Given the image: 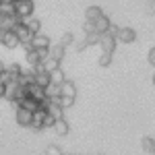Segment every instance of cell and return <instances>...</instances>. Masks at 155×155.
Masks as SVG:
<instances>
[{
	"label": "cell",
	"mask_w": 155,
	"mask_h": 155,
	"mask_svg": "<svg viewBox=\"0 0 155 155\" xmlns=\"http://www.w3.org/2000/svg\"><path fill=\"white\" fill-rule=\"evenodd\" d=\"M0 44L8 50H15L17 46H21V39L12 29H0Z\"/></svg>",
	"instance_id": "obj_1"
},
{
	"label": "cell",
	"mask_w": 155,
	"mask_h": 155,
	"mask_svg": "<svg viewBox=\"0 0 155 155\" xmlns=\"http://www.w3.org/2000/svg\"><path fill=\"white\" fill-rule=\"evenodd\" d=\"M12 31H15V33L19 35V39H21V44H29V41L33 39V35H35V33H33V31L29 29V25L25 23L23 19H21L19 23H17L15 27H12Z\"/></svg>",
	"instance_id": "obj_2"
},
{
	"label": "cell",
	"mask_w": 155,
	"mask_h": 155,
	"mask_svg": "<svg viewBox=\"0 0 155 155\" xmlns=\"http://www.w3.org/2000/svg\"><path fill=\"white\" fill-rule=\"evenodd\" d=\"M15 120H17V124H19V126H23V128H31L33 112H31V110H27V107H17V112H15Z\"/></svg>",
	"instance_id": "obj_3"
},
{
	"label": "cell",
	"mask_w": 155,
	"mask_h": 155,
	"mask_svg": "<svg viewBox=\"0 0 155 155\" xmlns=\"http://www.w3.org/2000/svg\"><path fill=\"white\" fill-rule=\"evenodd\" d=\"M15 8H17V15L21 17V19H29L31 15H33V0H17V4H15Z\"/></svg>",
	"instance_id": "obj_4"
},
{
	"label": "cell",
	"mask_w": 155,
	"mask_h": 155,
	"mask_svg": "<svg viewBox=\"0 0 155 155\" xmlns=\"http://www.w3.org/2000/svg\"><path fill=\"white\" fill-rule=\"evenodd\" d=\"M46 118H48V110L46 107H39L33 112V122H31V128L33 130H41L46 128Z\"/></svg>",
	"instance_id": "obj_5"
},
{
	"label": "cell",
	"mask_w": 155,
	"mask_h": 155,
	"mask_svg": "<svg viewBox=\"0 0 155 155\" xmlns=\"http://www.w3.org/2000/svg\"><path fill=\"white\" fill-rule=\"evenodd\" d=\"M99 46H101L104 52H112V54H114V50H116V35H114L112 31L104 33V35L99 37Z\"/></svg>",
	"instance_id": "obj_6"
},
{
	"label": "cell",
	"mask_w": 155,
	"mask_h": 155,
	"mask_svg": "<svg viewBox=\"0 0 155 155\" xmlns=\"http://www.w3.org/2000/svg\"><path fill=\"white\" fill-rule=\"evenodd\" d=\"M116 39H118L120 44H132L137 39V33H134L132 27H120L118 33H116Z\"/></svg>",
	"instance_id": "obj_7"
},
{
	"label": "cell",
	"mask_w": 155,
	"mask_h": 155,
	"mask_svg": "<svg viewBox=\"0 0 155 155\" xmlns=\"http://www.w3.org/2000/svg\"><path fill=\"white\" fill-rule=\"evenodd\" d=\"M19 21H21L19 15H2L0 12V29H12Z\"/></svg>",
	"instance_id": "obj_8"
},
{
	"label": "cell",
	"mask_w": 155,
	"mask_h": 155,
	"mask_svg": "<svg viewBox=\"0 0 155 155\" xmlns=\"http://www.w3.org/2000/svg\"><path fill=\"white\" fill-rule=\"evenodd\" d=\"M110 27H112V21L107 19L106 15H101V17H99V19L95 21V31L99 33V35L107 33V31H110Z\"/></svg>",
	"instance_id": "obj_9"
},
{
	"label": "cell",
	"mask_w": 155,
	"mask_h": 155,
	"mask_svg": "<svg viewBox=\"0 0 155 155\" xmlns=\"http://www.w3.org/2000/svg\"><path fill=\"white\" fill-rule=\"evenodd\" d=\"M31 44H33V48H35V50L52 48V44H50V37H48V35H41V33H35V35H33V39H31Z\"/></svg>",
	"instance_id": "obj_10"
},
{
	"label": "cell",
	"mask_w": 155,
	"mask_h": 155,
	"mask_svg": "<svg viewBox=\"0 0 155 155\" xmlns=\"http://www.w3.org/2000/svg\"><path fill=\"white\" fill-rule=\"evenodd\" d=\"M19 104H21V107H27V110H31V112H35V110H39V107H41V104H39L33 95H25Z\"/></svg>",
	"instance_id": "obj_11"
},
{
	"label": "cell",
	"mask_w": 155,
	"mask_h": 155,
	"mask_svg": "<svg viewBox=\"0 0 155 155\" xmlns=\"http://www.w3.org/2000/svg\"><path fill=\"white\" fill-rule=\"evenodd\" d=\"M68 130H71V126H68V122H66L64 118H58L56 122H54V132H56L58 137H66Z\"/></svg>",
	"instance_id": "obj_12"
},
{
	"label": "cell",
	"mask_w": 155,
	"mask_h": 155,
	"mask_svg": "<svg viewBox=\"0 0 155 155\" xmlns=\"http://www.w3.org/2000/svg\"><path fill=\"white\" fill-rule=\"evenodd\" d=\"M50 56H54V58H58V60H64V56H66V46L62 41L60 44H54L50 48Z\"/></svg>",
	"instance_id": "obj_13"
},
{
	"label": "cell",
	"mask_w": 155,
	"mask_h": 155,
	"mask_svg": "<svg viewBox=\"0 0 155 155\" xmlns=\"http://www.w3.org/2000/svg\"><path fill=\"white\" fill-rule=\"evenodd\" d=\"M25 60H27L29 66H35V64L41 62V56H39V52L33 48V50H27V52H25Z\"/></svg>",
	"instance_id": "obj_14"
},
{
	"label": "cell",
	"mask_w": 155,
	"mask_h": 155,
	"mask_svg": "<svg viewBox=\"0 0 155 155\" xmlns=\"http://www.w3.org/2000/svg\"><path fill=\"white\" fill-rule=\"evenodd\" d=\"M48 112H50V114H52V116H54L56 120H58V118H64V107L60 106L58 101H54V99H52V104H50Z\"/></svg>",
	"instance_id": "obj_15"
},
{
	"label": "cell",
	"mask_w": 155,
	"mask_h": 155,
	"mask_svg": "<svg viewBox=\"0 0 155 155\" xmlns=\"http://www.w3.org/2000/svg\"><path fill=\"white\" fill-rule=\"evenodd\" d=\"M101 15H104V12H101L99 6H89V8L85 11V19H87V21H97Z\"/></svg>",
	"instance_id": "obj_16"
},
{
	"label": "cell",
	"mask_w": 155,
	"mask_h": 155,
	"mask_svg": "<svg viewBox=\"0 0 155 155\" xmlns=\"http://www.w3.org/2000/svg\"><path fill=\"white\" fill-rule=\"evenodd\" d=\"M41 62H44V66H46V71H56V68H60V62H62V60H58V58H54V56H48V58L46 60H41Z\"/></svg>",
	"instance_id": "obj_17"
},
{
	"label": "cell",
	"mask_w": 155,
	"mask_h": 155,
	"mask_svg": "<svg viewBox=\"0 0 155 155\" xmlns=\"http://www.w3.org/2000/svg\"><path fill=\"white\" fill-rule=\"evenodd\" d=\"M60 87H62V95H71V97L77 95V87H74L72 81H64Z\"/></svg>",
	"instance_id": "obj_18"
},
{
	"label": "cell",
	"mask_w": 155,
	"mask_h": 155,
	"mask_svg": "<svg viewBox=\"0 0 155 155\" xmlns=\"http://www.w3.org/2000/svg\"><path fill=\"white\" fill-rule=\"evenodd\" d=\"M54 101H58V104L64 107V110H68V107L74 104V97H71V95H60V97H56Z\"/></svg>",
	"instance_id": "obj_19"
},
{
	"label": "cell",
	"mask_w": 155,
	"mask_h": 155,
	"mask_svg": "<svg viewBox=\"0 0 155 155\" xmlns=\"http://www.w3.org/2000/svg\"><path fill=\"white\" fill-rule=\"evenodd\" d=\"M143 151H147V153H155V141L151 139V137H143Z\"/></svg>",
	"instance_id": "obj_20"
},
{
	"label": "cell",
	"mask_w": 155,
	"mask_h": 155,
	"mask_svg": "<svg viewBox=\"0 0 155 155\" xmlns=\"http://www.w3.org/2000/svg\"><path fill=\"white\" fill-rule=\"evenodd\" d=\"M52 74V83H56V85H62L66 79H64V72H62V68H56V71H52L50 72Z\"/></svg>",
	"instance_id": "obj_21"
},
{
	"label": "cell",
	"mask_w": 155,
	"mask_h": 155,
	"mask_svg": "<svg viewBox=\"0 0 155 155\" xmlns=\"http://www.w3.org/2000/svg\"><path fill=\"white\" fill-rule=\"evenodd\" d=\"M112 58H114L112 52H101V56H99V66H110V64H112Z\"/></svg>",
	"instance_id": "obj_22"
},
{
	"label": "cell",
	"mask_w": 155,
	"mask_h": 155,
	"mask_svg": "<svg viewBox=\"0 0 155 155\" xmlns=\"http://www.w3.org/2000/svg\"><path fill=\"white\" fill-rule=\"evenodd\" d=\"M25 23L29 25V29L33 31V33H39V27H41V23L37 21V19H33V17H29V19H23Z\"/></svg>",
	"instance_id": "obj_23"
},
{
	"label": "cell",
	"mask_w": 155,
	"mask_h": 155,
	"mask_svg": "<svg viewBox=\"0 0 155 155\" xmlns=\"http://www.w3.org/2000/svg\"><path fill=\"white\" fill-rule=\"evenodd\" d=\"M99 33L97 31H91V33H87L85 35V41H87V46H93V44H99Z\"/></svg>",
	"instance_id": "obj_24"
},
{
	"label": "cell",
	"mask_w": 155,
	"mask_h": 155,
	"mask_svg": "<svg viewBox=\"0 0 155 155\" xmlns=\"http://www.w3.org/2000/svg\"><path fill=\"white\" fill-rule=\"evenodd\" d=\"M6 71L12 72V74H15V77L19 79V77H21V72H23V68H21V66H19L17 62H12V64H8V66H6Z\"/></svg>",
	"instance_id": "obj_25"
},
{
	"label": "cell",
	"mask_w": 155,
	"mask_h": 155,
	"mask_svg": "<svg viewBox=\"0 0 155 155\" xmlns=\"http://www.w3.org/2000/svg\"><path fill=\"white\" fill-rule=\"evenodd\" d=\"M46 155H64V151L60 149L58 145H48V149H46Z\"/></svg>",
	"instance_id": "obj_26"
},
{
	"label": "cell",
	"mask_w": 155,
	"mask_h": 155,
	"mask_svg": "<svg viewBox=\"0 0 155 155\" xmlns=\"http://www.w3.org/2000/svg\"><path fill=\"white\" fill-rule=\"evenodd\" d=\"M60 41H62L64 46H71L72 41H74V35H72L71 31H66V33H62V37H60Z\"/></svg>",
	"instance_id": "obj_27"
},
{
	"label": "cell",
	"mask_w": 155,
	"mask_h": 155,
	"mask_svg": "<svg viewBox=\"0 0 155 155\" xmlns=\"http://www.w3.org/2000/svg\"><path fill=\"white\" fill-rule=\"evenodd\" d=\"M147 62H149L151 66H155V46L149 50V52H147Z\"/></svg>",
	"instance_id": "obj_28"
},
{
	"label": "cell",
	"mask_w": 155,
	"mask_h": 155,
	"mask_svg": "<svg viewBox=\"0 0 155 155\" xmlns=\"http://www.w3.org/2000/svg\"><path fill=\"white\" fill-rule=\"evenodd\" d=\"M4 95H6V83L0 81V97H4Z\"/></svg>",
	"instance_id": "obj_29"
},
{
	"label": "cell",
	"mask_w": 155,
	"mask_h": 155,
	"mask_svg": "<svg viewBox=\"0 0 155 155\" xmlns=\"http://www.w3.org/2000/svg\"><path fill=\"white\" fill-rule=\"evenodd\" d=\"M4 71H6V64H4V62H0V74H2Z\"/></svg>",
	"instance_id": "obj_30"
},
{
	"label": "cell",
	"mask_w": 155,
	"mask_h": 155,
	"mask_svg": "<svg viewBox=\"0 0 155 155\" xmlns=\"http://www.w3.org/2000/svg\"><path fill=\"white\" fill-rule=\"evenodd\" d=\"M153 85H155V74H153Z\"/></svg>",
	"instance_id": "obj_31"
},
{
	"label": "cell",
	"mask_w": 155,
	"mask_h": 155,
	"mask_svg": "<svg viewBox=\"0 0 155 155\" xmlns=\"http://www.w3.org/2000/svg\"><path fill=\"white\" fill-rule=\"evenodd\" d=\"M153 155H155V153H153Z\"/></svg>",
	"instance_id": "obj_32"
}]
</instances>
